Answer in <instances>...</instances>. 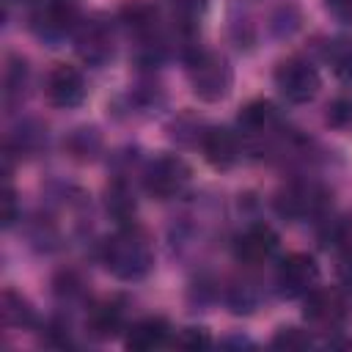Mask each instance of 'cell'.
<instances>
[{"instance_id":"1","label":"cell","mask_w":352,"mask_h":352,"mask_svg":"<svg viewBox=\"0 0 352 352\" xmlns=\"http://www.w3.org/2000/svg\"><path fill=\"white\" fill-rule=\"evenodd\" d=\"M102 261L118 280H140L154 267V248L138 226H124L104 242Z\"/></svg>"},{"instance_id":"2","label":"cell","mask_w":352,"mask_h":352,"mask_svg":"<svg viewBox=\"0 0 352 352\" xmlns=\"http://www.w3.org/2000/svg\"><path fill=\"white\" fill-rule=\"evenodd\" d=\"M187 74H190V85H192V94L204 102H220L226 99V94L231 91V82H234V74H231V66L223 55L217 52H192L190 58V66H187Z\"/></svg>"},{"instance_id":"3","label":"cell","mask_w":352,"mask_h":352,"mask_svg":"<svg viewBox=\"0 0 352 352\" xmlns=\"http://www.w3.org/2000/svg\"><path fill=\"white\" fill-rule=\"evenodd\" d=\"M319 72L305 58H286L275 69V88L292 104H305L319 94Z\"/></svg>"},{"instance_id":"4","label":"cell","mask_w":352,"mask_h":352,"mask_svg":"<svg viewBox=\"0 0 352 352\" xmlns=\"http://www.w3.org/2000/svg\"><path fill=\"white\" fill-rule=\"evenodd\" d=\"M190 176H192V170L182 157L162 154V157L151 160V165L146 168V190L160 201H170L187 190Z\"/></svg>"},{"instance_id":"5","label":"cell","mask_w":352,"mask_h":352,"mask_svg":"<svg viewBox=\"0 0 352 352\" xmlns=\"http://www.w3.org/2000/svg\"><path fill=\"white\" fill-rule=\"evenodd\" d=\"M319 280V267L308 253H289L275 272V286L283 297H305Z\"/></svg>"},{"instance_id":"6","label":"cell","mask_w":352,"mask_h":352,"mask_svg":"<svg viewBox=\"0 0 352 352\" xmlns=\"http://www.w3.org/2000/svg\"><path fill=\"white\" fill-rule=\"evenodd\" d=\"M77 25L80 14L72 0H47L33 16V30L47 41H58L66 33H74Z\"/></svg>"},{"instance_id":"7","label":"cell","mask_w":352,"mask_h":352,"mask_svg":"<svg viewBox=\"0 0 352 352\" xmlns=\"http://www.w3.org/2000/svg\"><path fill=\"white\" fill-rule=\"evenodd\" d=\"M275 250H278V234H275V228L267 226V223H253V226H248V228L236 236V242H234V256H236L242 264H248V267H258V264L270 261Z\"/></svg>"},{"instance_id":"8","label":"cell","mask_w":352,"mask_h":352,"mask_svg":"<svg viewBox=\"0 0 352 352\" xmlns=\"http://www.w3.org/2000/svg\"><path fill=\"white\" fill-rule=\"evenodd\" d=\"M74 47L85 63L102 66L113 55V30L102 19H80L74 30Z\"/></svg>"},{"instance_id":"9","label":"cell","mask_w":352,"mask_h":352,"mask_svg":"<svg viewBox=\"0 0 352 352\" xmlns=\"http://www.w3.org/2000/svg\"><path fill=\"white\" fill-rule=\"evenodd\" d=\"M44 91H47L50 104L69 110V107H77L85 99V80H82L80 69L66 66V63H58L47 74V88Z\"/></svg>"},{"instance_id":"10","label":"cell","mask_w":352,"mask_h":352,"mask_svg":"<svg viewBox=\"0 0 352 352\" xmlns=\"http://www.w3.org/2000/svg\"><path fill=\"white\" fill-rule=\"evenodd\" d=\"M324 204H327V192L322 187H316V184H292L275 201L278 212L283 217H292V220L314 217V214H319L324 209Z\"/></svg>"},{"instance_id":"11","label":"cell","mask_w":352,"mask_h":352,"mask_svg":"<svg viewBox=\"0 0 352 352\" xmlns=\"http://www.w3.org/2000/svg\"><path fill=\"white\" fill-rule=\"evenodd\" d=\"M305 319L316 327H338L344 322V314H346V305H344V297L336 292V289H311L305 294Z\"/></svg>"},{"instance_id":"12","label":"cell","mask_w":352,"mask_h":352,"mask_svg":"<svg viewBox=\"0 0 352 352\" xmlns=\"http://www.w3.org/2000/svg\"><path fill=\"white\" fill-rule=\"evenodd\" d=\"M201 151L212 168L228 170L239 160V138L226 126H212L201 138Z\"/></svg>"},{"instance_id":"13","label":"cell","mask_w":352,"mask_h":352,"mask_svg":"<svg viewBox=\"0 0 352 352\" xmlns=\"http://www.w3.org/2000/svg\"><path fill=\"white\" fill-rule=\"evenodd\" d=\"M85 327L99 341L113 338L124 327V302L121 300H102V302H96L88 311V316H85Z\"/></svg>"},{"instance_id":"14","label":"cell","mask_w":352,"mask_h":352,"mask_svg":"<svg viewBox=\"0 0 352 352\" xmlns=\"http://www.w3.org/2000/svg\"><path fill=\"white\" fill-rule=\"evenodd\" d=\"M168 322L162 316H146L140 322H135L126 333V346L129 349H138V352H148L154 346H162L168 341Z\"/></svg>"},{"instance_id":"15","label":"cell","mask_w":352,"mask_h":352,"mask_svg":"<svg viewBox=\"0 0 352 352\" xmlns=\"http://www.w3.org/2000/svg\"><path fill=\"white\" fill-rule=\"evenodd\" d=\"M157 16H160V11H157V6H154L151 0H132V3H126V6L121 8V22H124L132 33H138V36L154 33Z\"/></svg>"},{"instance_id":"16","label":"cell","mask_w":352,"mask_h":352,"mask_svg":"<svg viewBox=\"0 0 352 352\" xmlns=\"http://www.w3.org/2000/svg\"><path fill=\"white\" fill-rule=\"evenodd\" d=\"M275 124H278V113H275V107H272L270 102H264V99H256V102L245 104V110L239 113V126H242V132H248V135H264V132H270Z\"/></svg>"},{"instance_id":"17","label":"cell","mask_w":352,"mask_h":352,"mask_svg":"<svg viewBox=\"0 0 352 352\" xmlns=\"http://www.w3.org/2000/svg\"><path fill=\"white\" fill-rule=\"evenodd\" d=\"M0 314H3V324L6 327H19V324H28L30 322L28 302L19 294H14L11 289L3 292V308H0Z\"/></svg>"},{"instance_id":"18","label":"cell","mask_w":352,"mask_h":352,"mask_svg":"<svg viewBox=\"0 0 352 352\" xmlns=\"http://www.w3.org/2000/svg\"><path fill=\"white\" fill-rule=\"evenodd\" d=\"M107 209L118 217V220H126L132 212H135V198L132 192L124 187V184H113L107 190Z\"/></svg>"},{"instance_id":"19","label":"cell","mask_w":352,"mask_h":352,"mask_svg":"<svg viewBox=\"0 0 352 352\" xmlns=\"http://www.w3.org/2000/svg\"><path fill=\"white\" fill-rule=\"evenodd\" d=\"M330 63H333V72L344 80V82H352V44L349 41H338L330 47L327 52Z\"/></svg>"},{"instance_id":"20","label":"cell","mask_w":352,"mask_h":352,"mask_svg":"<svg viewBox=\"0 0 352 352\" xmlns=\"http://www.w3.org/2000/svg\"><path fill=\"white\" fill-rule=\"evenodd\" d=\"M272 346H278V349H308L311 346V336L297 330V327H283L272 338Z\"/></svg>"},{"instance_id":"21","label":"cell","mask_w":352,"mask_h":352,"mask_svg":"<svg viewBox=\"0 0 352 352\" xmlns=\"http://www.w3.org/2000/svg\"><path fill=\"white\" fill-rule=\"evenodd\" d=\"M173 344L182 346V349H204V346L212 344V338H209V333L204 327H184V330H179Z\"/></svg>"},{"instance_id":"22","label":"cell","mask_w":352,"mask_h":352,"mask_svg":"<svg viewBox=\"0 0 352 352\" xmlns=\"http://www.w3.org/2000/svg\"><path fill=\"white\" fill-rule=\"evenodd\" d=\"M327 121L333 126H346L352 121V99H336L330 104V113H327Z\"/></svg>"},{"instance_id":"23","label":"cell","mask_w":352,"mask_h":352,"mask_svg":"<svg viewBox=\"0 0 352 352\" xmlns=\"http://www.w3.org/2000/svg\"><path fill=\"white\" fill-rule=\"evenodd\" d=\"M324 6L338 22L352 25V0H324Z\"/></svg>"},{"instance_id":"24","label":"cell","mask_w":352,"mask_h":352,"mask_svg":"<svg viewBox=\"0 0 352 352\" xmlns=\"http://www.w3.org/2000/svg\"><path fill=\"white\" fill-rule=\"evenodd\" d=\"M14 220H16V198H14L11 184H6V190H3V226H11Z\"/></svg>"},{"instance_id":"25","label":"cell","mask_w":352,"mask_h":352,"mask_svg":"<svg viewBox=\"0 0 352 352\" xmlns=\"http://www.w3.org/2000/svg\"><path fill=\"white\" fill-rule=\"evenodd\" d=\"M173 6H176V11L184 16V19H192L204 6H206V0H170Z\"/></svg>"},{"instance_id":"26","label":"cell","mask_w":352,"mask_h":352,"mask_svg":"<svg viewBox=\"0 0 352 352\" xmlns=\"http://www.w3.org/2000/svg\"><path fill=\"white\" fill-rule=\"evenodd\" d=\"M341 275L352 283V248H346L344 256H341Z\"/></svg>"}]
</instances>
